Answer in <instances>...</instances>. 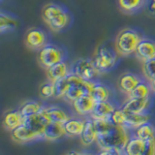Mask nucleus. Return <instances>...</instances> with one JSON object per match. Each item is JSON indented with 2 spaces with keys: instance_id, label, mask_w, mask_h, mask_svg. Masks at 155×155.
Segmentation results:
<instances>
[{
  "instance_id": "f257e3e1",
  "label": "nucleus",
  "mask_w": 155,
  "mask_h": 155,
  "mask_svg": "<svg viewBox=\"0 0 155 155\" xmlns=\"http://www.w3.org/2000/svg\"><path fill=\"white\" fill-rule=\"evenodd\" d=\"M42 18L53 32H60L70 24V15L55 3H48L42 9Z\"/></svg>"
},
{
  "instance_id": "f03ea898",
  "label": "nucleus",
  "mask_w": 155,
  "mask_h": 155,
  "mask_svg": "<svg viewBox=\"0 0 155 155\" xmlns=\"http://www.w3.org/2000/svg\"><path fill=\"white\" fill-rule=\"evenodd\" d=\"M129 139L130 136L125 127L113 123L110 127L104 133L97 135L96 143L100 148L113 147L121 149L124 151V147Z\"/></svg>"
},
{
  "instance_id": "7ed1b4c3",
  "label": "nucleus",
  "mask_w": 155,
  "mask_h": 155,
  "mask_svg": "<svg viewBox=\"0 0 155 155\" xmlns=\"http://www.w3.org/2000/svg\"><path fill=\"white\" fill-rule=\"evenodd\" d=\"M143 36L132 28H124L118 32L114 41V48L119 55L129 56L136 51Z\"/></svg>"
},
{
  "instance_id": "20e7f679",
  "label": "nucleus",
  "mask_w": 155,
  "mask_h": 155,
  "mask_svg": "<svg viewBox=\"0 0 155 155\" xmlns=\"http://www.w3.org/2000/svg\"><path fill=\"white\" fill-rule=\"evenodd\" d=\"M92 60L101 74L109 72L117 62V51H115V48H111L104 45L99 46L96 48Z\"/></svg>"
},
{
  "instance_id": "39448f33",
  "label": "nucleus",
  "mask_w": 155,
  "mask_h": 155,
  "mask_svg": "<svg viewBox=\"0 0 155 155\" xmlns=\"http://www.w3.org/2000/svg\"><path fill=\"white\" fill-rule=\"evenodd\" d=\"M65 52L61 48L52 44H46L43 48L38 51L37 60L43 68L51 67L57 62L64 60Z\"/></svg>"
},
{
  "instance_id": "423d86ee",
  "label": "nucleus",
  "mask_w": 155,
  "mask_h": 155,
  "mask_svg": "<svg viewBox=\"0 0 155 155\" xmlns=\"http://www.w3.org/2000/svg\"><path fill=\"white\" fill-rule=\"evenodd\" d=\"M71 72L81 79L89 81H94L96 78L101 74L95 67L93 60L88 58H80L73 62Z\"/></svg>"
},
{
  "instance_id": "0eeeda50",
  "label": "nucleus",
  "mask_w": 155,
  "mask_h": 155,
  "mask_svg": "<svg viewBox=\"0 0 155 155\" xmlns=\"http://www.w3.org/2000/svg\"><path fill=\"white\" fill-rule=\"evenodd\" d=\"M93 84H94V81L82 80L80 77L73 74L72 84L70 86V88L68 89L65 96L63 97V99L67 102L73 103L76 99L80 98L81 96L90 94V91H91L92 86H93Z\"/></svg>"
},
{
  "instance_id": "6e6552de",
  "label": "nucleus",
  "mask_w": 155,
  "mask_h": 155,
  "mask_svg": "<svg viewBox=\"0 0 155 155\" xmlns=\"http://www.w3.org/2000/svg\"><path fill=\"white\" fill-rule=\"evenodd\" d=\"M10 136L14 142L18 143H27L34 142V140H44L42 133L34 131L24 123L10 131Z\"/></svg>"
},
{
  "instance_id": "1a4fd4ad",
  "label": "nucleus",
  "mask_w": 155,
  "mask_h": 155,
  "mask_svg": "<svg viewBox=\"0 0 155 155\" xmlns=\"http://www.w3.org/2000/svg\"><path fill=\"white\" fill-rule=\"evenodd\" d=\"M48 38L46 33L39 28H30L24 35V43L31 50L39 51L46 45Z\"/></svg>"
},
{
  "instance_id": "9d476101",
  "label": "nucleus",
  "mask_w": 155,
  "mask_h": 155,
  "mask_svg": "<svg viewBox=\"0 0 155 155\" xmlns=\"http://www.w3.org/2000/svg\"><path fill=\"white\" fill-rule=\"evenodd\" d=\"M135 55L142 62L155 58V41L148 38H143L136 48Z\"/></svg>"
},
{
  "instance_id": "9b49d317",
  "label": "nucleus",
  "mask_w": 155,
  "mask_h": 155,
  "mask_svg": "<svg viewBox=\"0 0 155 155\" xmlns=\"http://www.w3.org/2000/svg\"><path fill=\"white\" fill-rule=\"evenodd\" d=\"M150 98H133L129 97L120 107L127 114H140L145 111L149 107Z\"/></svg>"
},
{
  "instance_id": "f8f14e48",
  "label": "nucleus",
  "mask_w": 155,
  "mask_h": 155,
  "mask_svg": "<svg viewBox=\"0 0 155 155\" xmlns=\"http://www.w3.org/2000/svg\"><path fill=\"white\" fill-rule=\"evenodd\" d=\"M96 102L90 96V94L82 95L80 98L76 99L72 103L73 109L78 115L81 116H89L91 111L93 110Z\"/></svg>"
},
{
  "instance_id": "ddd939ff",
  "label": "nucleus",
  "mask_w": 155,
  "mask_h": 155,
  "mask_svg": "<svg viewBox=\"0 0 155 155\" xmlns=\"http://www.w3.org/2000/svg\"><path fill=\"white\" fill-rule=\"evenodd\" d=\"M140 81H143L138 75L127 72L119 76L117 80V87L122 93L129 95Z\"/></svg>"
},
{
  "instance_id": "4468645a",
  "label": "nucleus",
  "mask_w": 155,
  "mask_h": 155,
  "mask_svg": "<svg viewBox=\"0 0 155 155\" xmlns=\"http://www.w3.org/2000/svg\"><path fill=\"white\" fill-rule=\"evenodd\" d=\"M116 108L110 101L96 102L89 117L92 119H110Z\"/></svg>"
},
{
  "instance_id": "2eb2a0df",
  "label": "nucleus",
  "mask_w": 155,
  "mask_h": 155,
  "mask_svg": "<svg viewBox=\"0 0 155 155\" xmlns=\"http://www.w3.org/2000/svg\"><path fill=\"white\" fill-rule=\"evenodd\" d=\"M51 121L48 118V116L43 110L39 111V113L29 115L27 117H24V124L27 125L29 128L33 129L34 131H37L39 133L44 132V129L46 128V126L50 123Z\"/></svg>"
},
{
  "instance_id": "dca6fc26",
  "label": "nucleus",
  "mask_w": 155,
  "mask_h": 155,
  "mask_svg": "<svg viewBox=\"0 0 155 155\" xmlns=\"http://www.w3.org/2000/svg\"><path fill=\"white\" fill-rule=\"evenodd\" d=\"M69 73H71V69L64 60L57 62L46 69L47 79L52 82L66 77Z\"/></svg>"
},
{
  "instance_id": "f3484780",
  "label": "nucleus",
  "mask_w": 155,
  "mask_h": 155,
  "mask_svg": "<svg viewBox=\"0 0 155 155\" xmlns=\"http://www.w3.org/2000/svg\"><path fill=\"white\" fill-rule=\"evenodd\" d=\"M66 135L64 125L60 122H50L46 128L44 129L43 137L44 140H50V142H54V140H60L62 137Z\"/></svg>"
},
{
  "instance_id": "a211bd4d",
  "label": "nucleus",
  "mask_w": 155,
  "mask_h": 155,
  "mask_svg": "<svg viewBox=\"0 0 155 155\" xmlns=\"http://www.w3.org/2000/svg\"><path fill=\"white\" fill-rule=\"evenodd\" d=\"M42 110L46 114L51 122L52 121V122L64 123L69 118H71V116L68 114V113H66L64 110L58 106H44Z\"/></svg>"
},
{
  "instance_id": "6ab92c4d",
  "label": "nucleus",
  "mask_w": 155,
  "mask_h": 155,
  "mask_svg": "<svg viewBox=\"0 0 155 155\" xmlns=\"http://www.w3.org/2000/svg\"><path fill=\"white\" fill-rule=\"evenodd\" d=\"M81 143L84 147H90L97 140V133L95 130V126L92 118L85 119V125L84 131L80 135Z\"/></svg>"
},
{
  "instance_id": "aec40b11",
  "label": "nucleus",
  "mask_w": 155,
  "mask_h": 155,
  "mask_svg": "<svg viewBox=\"0 0 155 155\" xmlns=\"http://www.w3.org/2000/svg\"><path fill=\"white\" fill-rule=\"evenodd\" d=\"M24 117L19 110H8L3 116V126L7 131H12L18 126L23 124Z\"/></svg>"
},
{
  "instance_id": "412c9836",
  "label": "nucleus",
  "mask_w": 155,
  "mask_h": 155,
  "mask_svg": "<svg viewBox=\"0 0 155 155\" xmlns=\"http://www.w3.org/2000/svg\"><path fill=\"white\" fill-rule=\"evenodd\" d=\"M147 0H117L118 7L124 14L131 15L145 7Z\"/></svg>"
},
{
  "instance_id": "4be33fe9",
  "label": "nucleus",
  "mask_w": 155,
  "mask_h": 155,
  "mask_svg": "<svg viewBox=\"0 0 155 155\" xmlns=\"http://www.w3.org/2000/svg\"><path fill=\"white\" fill-rule=\"evenodd\" d=\"M66 135L70 137H75V136H80L84 131L85 125V119L81 118H69L66 122L63 123Z\"/></svg>"
},
{
  "instance_id": "5701e85b",
  "label": "nucleus",
  "mask_w": 155,
  "mask_h": 155,
  "mask_svg": "<svg viewBox=\"0 0 155 155\" xmlns=\"http://www.w3.org/2000/svg\"><path fill=\"white\" fill-rule=\"evenodd\" d=\"M149 119H150V115L145 113V111L140 114H127L124 127L129 129H136L139 126L148 122Z\"/></svg>"
},
{
  "instance_id": "b1692460",
  "label": "nucleus",
  "mask_w": 155,
  "mask_h": 155,
  "mask_svg": "<svg viewBox=\"0 0 155 155\" xmlns=\"http://www.w3.org/2000/svg\"><path fill=\"white\" fill-rule=\"evenodd\" d=\"M144 150V140L139 139L138 137H132L126 143L124 147V152L127 155H143Z\"/></svg>"
},
{
  "instance_id": "393cba45",
  "label": "nucleus",
  "mask_w": 155,
  "mask_h": 155,
  "mask_svg": "<svg viewBox=\"0 0 155 155\" xmlns=\"http://www.w3.org/2000/svg\"><path fill=\"white\" fill-rule=\"evenodd\" d=\"M90 96L93 98L95 102L108 101L110 96V91L109 87L106 86L105 84L94 81L93 86H92L90 91Z\"/></svg>"
},
{
  "instance_id": "a878e982",
  "label": "nucleus",
  "mask_w": 155,
  "mask_h": 155,
  "mask_svg": "<svg viewBox=\"0 0 155 155\" xmlns=\"http://www.w3.org/2000/svg\"><path fill=\"white\" fill-rule=\"evenodd\" d=\"M72 78L73 74L72 72L69 73L66 77L62 78V79L58 80L54 82V88H55V98H62L65 96L67 93L68 89L70 88V86L72 84Z\"/></svg>"
},
{
  "instance_id": "bb28decb",
  "label": "nucleus",
  "mask_w": 155,
  "mask_h": 155,
  "mask_svg": "<svg viewBox=\"0 0 155 155\" xmlns=\"http://www.w3.org/2000/svg\"><path fill=\"white\" fill-rule=\"evenodd\" d=\"M43 107L44 106L37 101L28 100V101L23 102V103L19 106L18 110L21 113V114L23 115V117H27L29 115L35 114L39 113V111H41Z\"/></svg>"
},
{
  "instance_id": "cd10ccee",
  "label": "nucleus",
  "mask_w": 155,
  "mask_h": 155,
  "mask_svg": "<svg viewBox=\"0 0 155 155\" xmlns=\"http://www.w3.org/2000/svg\"><path fill=\"white\" fill-rule=\"evenodd\" d=\"M135 136L143 140H148L155 138V126L148 122L139 126L135 130Z\"/></svg>"
},
{
  "instance_id": "c85d7f7f",
  "label": "nucleus",
  "mask_w": 155,
  "mask_h": 155,
  "mask_svg": "<svg viewBox=\"0 0 155 155\" xmlns=\"http://www.w3.org/2000/svg\"><path fill=\"white\" fill-rule=\"evenodd\" d=\"M18 26V21L14 17L4 12L0 13V30L1 33L14 30Z\"/></svg>"
},
{
  "instance_id": "c756f323",
  "label": "nucleus",
  "mask_w": 155,
  "mask_h": 155,
  "mask_svg": "<svg viewBox=\"0 0 155 155\" xmlns=\"http://www.w3.org/2000/svg\"><path fill=\"white\" fill-rule=\"evenodd\" d=\"M151 91L152 89L149 84H147L145 81H140L128 96L133 98H149Z\"/></svg>"
},
{
  "instance_id": "7c9ffc66",
  "label": "nucleus",
  "mask_w": 155,
  "mask_h": 155,
  "mask_svg": "<svg viewBox=\"0 0 155 155\" xmlns=\"http://www.w3.org/2000/svg\"><path fill=\"white\" fill-rule=\"evenodd\" d=\"M39 94L43 99H50L55 96V88H54V82L51 81H47L40 85L39 87Z\"/></svg>"
},
{
  "instance_id": "2f4dec72",
  "label": "nucleus",
  "mask_w": 155,
  "mask_h": 155,
  "mask_svg": "<svg viewBox=\"0 0 155 155\" xmlns=\"http://www.w3.org/2000/svg\"><path fill=\"white\" fill-rule=\"evenodd\" d=\"M143 73L148 81L155 79V58L143 62Z\"/></svg>"
},
{
  "instance_id": "473e14b6",
  "label": "nucleus",
  "mask_w": 155,
  "mask_h": 155,
  "mask_svg": "<svg viewBox=\"0 0 155 155\" xmlns=\"http://www.w3.org/2000/svg\"><path fill=\"white\" fill-rule=\"evenodd\" d=\"M126 115L127 114L125 113V111L119 108V109H115L114 110L113 114H111L110 120L113 122L114 124L115 125H119V126H123L125 125V121H126Z\"/></svg>"
},
{
  "instance_id": "72a5a7b5",
  "label": "nucleus",
  "mask_w": 155,
  "mask_h": 155,
  "mask_svg": "<svg viewBox=\"0 0 155 155\" xmlns=\"http://www.w3.org/2000/svg\"><path fill=\"white\" fill-rule=\"evenodd\" d=\"M155 154V138L144 140L143 155H154Z\"/></svg>"
},
{
  "instance_id": "f704fd0d",
  "label": "nucleus",
  "mask_w": 155,
  "mask_h": 155,
  "mask_svg": "<svg viewBox=\"0 0 155 155\" xmlns=\"http://www.w3.org/2000/svg\"><path fill=\"white\" fill-rule=\"evenodd\" d=\"M100 154H106V155H117V154H125L123 150L118 148H113V147H102L99 151Z\"/></svg>"
},
{
  "instance_id": "c9c22d12",
  "label": "nucleus",
  "mask_w": 155,
  "mask_h": 155,
  "mask_svg": "<svg viewBox=\"0 0 155 155\" xmlns=\"http://www.w3.org/2000/svg\"><path fill=\"white\" fill-rule=\"evenodd\" d=\"M144 8L148 14L155 16V0H147Z\"/></svg>"
},
{
  "instance_id": "e433bc0d",
  "label": "nucleus",
  "mask_w": 155,
  "mask_h": 155,
  "mask_svg": "<svg viewBox=\"0 0 155 155\" xmlns=\"http://www.w3.org/2000/svg\"><path fill=\"white\" fill-rule=\"evenodd\" d=\"M149 84H150V87H151L152 91L155 92V79L152 80V81H149Z\"/></svg>"
}]
</instances>
